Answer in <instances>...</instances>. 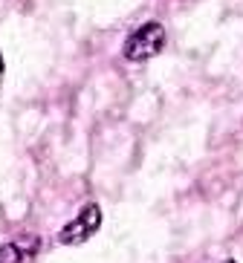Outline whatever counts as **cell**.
Listing matches in <instances>:
<instances>
[{
	"label": "cell",
	"mask_w": 243,
	"mask_h": 263,
	"mask_svg": "<svg viewBox=\"0 0 243 263\" xmlns=\"http://www.w3.org/2000/svg\"><path fill=\"white\" fill-rule=\"evenodd\" d=\"M38 255V237H17L0 246V263H32Z\"/></svg>",
	"instance_id": "cell-3"
},
{
	"label": "cell",
	"mask_w": 243,
	"mask_h": 263,
	"mask_svg": "<svg viewBox=\"0 0 243 263\" xmlns=\"http://www.w3.org/2000/svg\"><path fill=\"white\" fill-rule=\"evenodd\" d=\"M226 263H235V260H226Z\"/></svg>",
	"instance_id": "cell-5"
},
{
	"label": "cell",
	"mask_w": 243,
	"mask_h": 263,
	"mask_svg": "<svg viewBox=\"0 0 243 263\" xmlns=\"http://www.w3.org/2000/svg\"><path fill=\"white\" fill-rule=\"evenodd\" d=\"M162 47H165V26L159 21H148L136 32H130L122 52H125L127 61H148V58L162 52Z\"/></svg>",
	"instance_id": "cell-1"
},
{
	"label": "cell",
	"mask_w": 243,
	"mask_h": 263,
	"mask_svg": "<svg viewBox=\"0 0 243 263\" xmlns=\"http://www.w3.org/2000/svg\"><path fill=\"white\" fill-rule=\"evenodd\" d=\"M3 70H6V67H3V55H0V78H3Z\"/></svg>",
	"instance_id": "cell-4"
},
{
	"label": "cell",
	"mask_w": 243,
	"mask_h": 263,
	"mask_svg": "<svg viewBox=\"0 0 243 263\" xmlns=\"http://www.w3.org/2000/svg\"><path fill=\"white\" fill-rule=\"evenodd\" d=\"M99 226H102V209H99L96 202H87L84 209L79 211V217L70 220V223L58 232V243H64V246L87 243V240L99 232Z\"/></svg>",
	"instance_id": "cell-2"
}]
</instances>
